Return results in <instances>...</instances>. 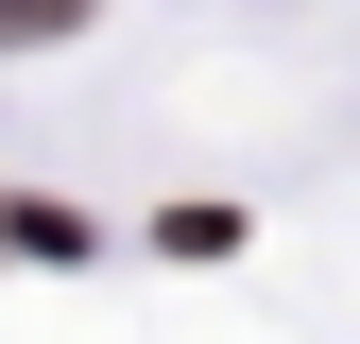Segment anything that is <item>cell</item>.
<instances>
[{"mask_svg": "<svg viewBox=\"0 0 360 344\" xmlns=\"http://www.w3.org/2000/svg\"><path fill=\"white\" fill-rule=\"evenodd\" d=\"M52 35H86V0H0V52H52Z\"/></svg>", "mask_w": 360, "mask_h": 344, "instance_id": "1", "label": "cell"}]
</instances>
